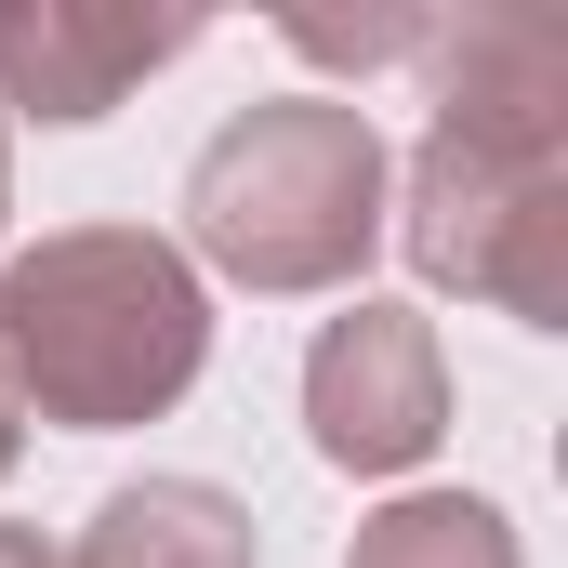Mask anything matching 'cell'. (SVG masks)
Segmentation results:
<instances>
[{
	"mask_svg": "<svg viewBox=\"0 0 568 568\" xmlns=\"http://www.w3.org/2000/svg\"><path fill=\"white\" fill-rule=\"evenodd\" d=\"M424 53L449 67V93L410 159L397 239L436 291L556 331L568 317V27L463 13V27H424Z\"/></svg>",
	"mask_w": 568,
	"mask_h": 568,
	"instance_id": "cell-1",
	"label": "cell"
},
{
	"mask_svg": "<svg viewBox=\"0 0 568 568\" xmlns=\"http://www.w3.org/2000/svg\"><path fill=\"white\" fill-rule=\"evenodd\" d=\"M212 357V291L159 225H67L0 265V397L40 424H159Z\"/></svg>",
	"mask_w": 568,
	"mask_h": 568,
	"instance_id": "cell-2",
	"label": "cell"
},
{
	"mask_svg": "<svg viewBox=\"0 0 568 568\" xmlns=\"http://www.w3.org/2000/svg\"><path fill=\"white\" fill-rule=\"evenodd\" d=\"M185 239L239 291H344L384 239V133L344 93H265L185 172Z\"/></svg>",
	"mask_w": 568,
	"mask_h": 568,
	"instance_id": "cell-3",
	"label": "cell"
},
{
	"mask_svg": "<svg viewBox=\"0 0 568 568\" xmlns=\"http://www.w3.org/2000/svg\"><path fill=\"white\" fill-rule=\"evenodd\" d=\"M304 424L344 476H410L449 436V357L410 304H344L304 357Z\"/></svg>",
	"mask_w": 568,
	"mask_h": 568,
	"instance_id": "cell-4",
	"label": "cell"
},
{
	"mask_svg": "<svg viewBox=\"0 0 568 568\" xmlns=\"http://www.w3.org/2000/svg\"><path fill=\"white\" fill-rule=\"evenodd\" d=\"M199 13H106V0H0V106L27 120H106L145 67H172Z\"/></svg>",
	"mask_w": 568,
	"mask_h": 568,
	"instance_id": "cell-5",
	"label": "cell"
},
{
	"mask_svg": "<svg viewBox=\"0 0 568 568\" xmlns=\"http://www.w3.org/2000/svg\"><path fill=\"white\" fill-rule=\"evenodd\" d=\"M53 568H265V542H252V503H225L212 476H145L106 489Z\"/></svg>",
	"mask_w": 568,
	"mask_h": 568,
	"instance_id": "cell-6",
	"label": "cell"
},
{
	"mask_svg": "<svg viewBox=\"0 0 568 568\" xmlns=\"http://www.w3.org/2000/svg\"><path fill=\"white\" fill-rule=\"evenodd\" d=\"M344 568H529V556H516L503 503H476V489H410V503H384V516L357 529Z\"/></svg>",
	"mask_w": 568,
	"mask_h": 568,
	"instance_id": "cell-7",
	"label": "cell"
},
{
	"mask_svg": "<svg viewBox=\"0 0 568 568\" xmlns=\"http://www.w3.org/2000/svg\"><path fill=\"white\" fill-rule=\"evenodd\" d=\"M278 40L317 67H397V53H424V13H278Z\"/></svg>",
	"mask_w": 568,
	"mask_h": 568,
	"instance_id": "cell-8",
	"label": "cell"
},
{
	"mask_svg": "<svg viewBox=\"0 0 568 568\" xmlns=\"http://www.w3.org/2000/svg\"><path fill=\"white\" fill-rule=\"evenodd\" d=\"M0 568H53V542L40 529H0Z\"/></svg>",
	"mask_w": 568,
	"mask_h": 568,
	"instance_id": "cell-9",
	"label": "cell"
},
{
	"mask_svg": "<svg viewBox=\"0 0 568 568\" xmlns=\"http://www.w3.org/2000/svg\"><path fill=\"white\" fill-rule=\"evenodd\" d=\"M0 212H13V133H0Z\"/></svg>",
	"mask_w": 568,
	"mask_h": 568,
	"instance_id": "cell-10",
	"label": "cell"
},
{
	"mask_svg": "<svg viewBox=\"0 0 568 568\" xmlns=\"http://www.w3.org/2000/svg\"><path fill=\"white\" fill-rule=\"evenodd\" d=\"M0 476H13V397H0Z\"/></svg>",
	"mask_w": 568,
	"mask_h": 568,
	"instance_id": "cell-11",
	"label": "cell"
}]
</instances>
